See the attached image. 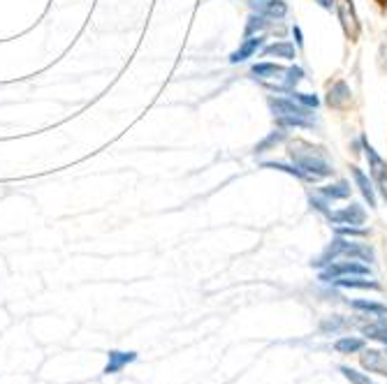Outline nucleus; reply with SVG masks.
Wrapping results in <instances>:
<instances>
[{
  "instance_id": "f257e3e1",
  "label": "nucleus",
  "mask_w": 387,
  "mask_h": 384,
  "mask_svg": "<svg viewBox=\"0 0 387 384\" xmlns=\"http://www.w3.org/2000/svg\"><path fill=\"white\" fill-rule=\"evenodd\" d=\"M290 160L292 165L297 167L299 179L315 183L320 179H327V176L334 174V167L327 160V153L318 146H313L309 141H295L290 143Z\"/></svg>"
},
{
  "instance_id": "f03ea898",
  "label": "nucleus",
  "mask_w": 387,
  "mask_h": 384,
  "mask_svg": "<svg viewBox=\"0 0 387 384\" xmlns=\"http://www.w3.org/2000/svg\"><path fill=\"white\" fill-rule=\"evenodd\" d=\"M338 257H350V260H360V262H376V252L374 248H371L369 243H357V241H348V238L338 236L334 238L325 250H322V255L315 262H311V267L315 269H325L327 264L336 262Z\"/></svg>"
},
{
  "instance_id": "7ed1b4c3",
  "label": "nucleus",
  "mask_w": 387,
  "mask_h": 384,
  "mask_svg": "<svg viewBox=\"0 0 387 384\" xmlns=\"http://www.w3.org/2000/svg\"><path fill=\"white\" fill-rule=\"evenodd\" d=\"M269 107L274 111L276 123L281 127H311V109L299 105L292 98H269Z\"/></svg>"
},
{
  "instance_id": "20e7f679",
  "label": "nucleus",
  "mask_w": 387,
  "mask_h": 384,
  "mask_svg": "<svg viewBox=\"0 0 387 384\" xmlns=\"http://www.w3.org/2000/svg\"><path fill=\"white\" fill-rule=\"evenodd\" d=\"M345 276H371V269L367 264H362L360 260H348V262H331L325 269L320 271V280L322 283H331L336 278H345Z\"/></svg>"
},
{
  "instance_id": "39448f33",
  "label": "nucleus",
  "mask_w": 387,
  "mask_h": 384,
  "mask_svg": "<svg viewBox=\"0 0 387 384\" xmlns=\"http://www.w3.org/2000/svg\"><path fill=\"white\" fill-rule=\"evenodd\" d=\"M325 218L334 227H343V225L360 227V225H364V222H367V211H364V206H362V204H350V206H345V209H341V211H327Z\"/></svg>"
},
{
  "instance_id": "423d86ee",
  "label": "nucleus",
  "mask_w": 387,
  "mask_h": 384,
  "mask_svg": "<svg viewBox=\"0 0 387 384\" xmlns=\"http://www.w3.org/2000/svg\"><path fill=\"white\" fill-rule=\"evenodd\" d=\"M364 155H367V162H369V174L374 183L378 186V190L383 192V197L387 199V162L378 155V151L371 146V143L364 139Z\"/></svg>"
},
{
  "instance_id": "0eeeda50",
  "label": "nucleus",
  "mask_w": 387,
  "mask_h": 384,
  "mask_svg": "<svg viewBox=\"0 0 387 384\" xmlns=\"http://www.w3.org/2000/svg\"><path fill=\"white\" fill-rule=\"evenodd\" d=\"M336 12H338V21H341L345 37L357 39V35H360V19H357V12H355L353 0H338Z\"/></svg>"
},
{
  "instance_id": "6e6552de",
  "label": "nucleus",
  "mask_w": 387,
  "mask_h": 384,
  "mask_svg": "<svg viewBox=\"0 0 387 384\" xmlns=\"http://www.w3.org/2000/svg\"><path fill=\"white\" fill-rule=\"evenodd\" d=\"M360 364L367 373H376L387 378V350H362Z\"/></svg>"
},
{
  "instance_id": "1a4fd4ad",
  "label": "nucleus",
  "mask_w": 387,
  "mask_h": 384,
  "mask_svg": "<svg viewBox=\"0 0 387 384\" xmlns=\"http://www.w3.org/2000/svg\"><path fill=\"white\" fill-rule=\"evenodd\" d=\"M262 44H265V37L262 35H250V37H246L239 44V49L230 53V63H243V60L253 58V56H255L260 49H262Z\"/></svg>"
},
{
  "instance_id": "9d476101",
  "label": "nucleus",
  "mask_w": 387,
  "mask_h": 384,
  "mask_svg": "<svg viewBox=\"0 0 387 384\" xmlns=\"http://www.w3.org/2000/svg\"><path fill=\"white\" fill-rule=\"evenodd\" d=\"M353 102V93L345 82H336L334 86H329L327 93V105L331 109H345Z\"/></svg>"
},
{
  "instance_id": "9b49d317",
  "label": "nucleus",
  "mask_w": 387,
  "mask_h": 384,
  "mask_svg": "<svg viewBox=\"0 0 387 384\" xmlns=\"http://www.w3.org/2000/svg\"><path fill=\"white\" fill-rule=\"evenodd\" d=\"M258 14L269 19H283L288 14V3L286 0H250Z\"/></svg>"
},
{
  "instance_id": "f8f14e48",
  "label": "nucleus",
  "mask_w": 387,
  "mask_h": 384,
  "mask_svg": "<svg viewBox=\"0 0 387 384\" xmlns=\"http://www.w3.org/2000/svg\"><path fill=\"white\" fill-rule=\"evenodd\" d=\"M137 361V352H109L107 354V366H105V375H116L121 373L125 366Z\"/></svg>"
},
{
  "instance_id": "ddd939ff",
  "label": "nucleus",
  "mask_w": 387,
  "mask_h": 384,
  "mask_svg": "<svg viewBox=\"0 0 387 384\" xmlns=\"http://www.w3.org/2000/svg\"><path fill=\"white\" fill-rule=\"evenodd\" d=\"M331 285L343 287V290H381L376 280H369V276H345L331 280Z\"/></svg>"
},
{
  "instance_id": "4468645a",
  "label": "nucleus",
  "mask_w": 387,
  "mask_h": 384,
  "mask_svg": "<svg viewBox=\"0 0 387 384\" xmlns=\"http://www.w3.org/2000/svg\"><path fill=\"white\" fill-rule=\"evenodd\" d=\"M350 174L355 179V186H357L360 192H362V197L367 199L371 209H376V190H374V183L369 181V176L362 172L360 167H350Z\"/></svg>"
},
{
  "instance_id": "2eb2a0df",
  "label": "nucleus",
  "mask_w": 387,
  "mask_h": 384,
  "mask_svg": "<svg viewBox=\"0 0 387 384\" xmlns=\"http://www.w3.org/2000/svg\"><path fill=\"white\" fill-rule=\"evenodd\" d=\"M360 329L369 340H378L387 347V319L385 317H378V319H374V322L360 324Z\"/></svg>"
},
{
  "instance_id": "dca6fc26",
  "label": "nucleus",
  "mask_w": 387,
  "mask_h": 384,
  "mask_svg": "<svg viewBox=\"0 0 387 384\" xmlns=\"http://www.w3.org/2000/svg\"><path fill=\"white\" fill-rule=\"evenodd\" d=\"M262 53L265 56H276V58H283V60H295L297 49H295V44L288 42V39H281V42L267 44L262 49Z\"/></svg>"
},
{
  "instance_id": "f3484780",
  "label": "nucleus",
  "mask_w": 387,
  "mask_h": 384,
  "mask_svg": "<svg viewBox=\"0 0 387 384\" xmlns=\"http://www.w3.org/2000/svg\"><path fill=\"white\" fill-rule=\"evenodd\" d=\"M250 75L255 79L269 82V79H281L283 75H286V70H283L279 63H258V65L250 68Z\"/></svg>"
},
{
  "instance_id": "a211bd4d",
  "label": "nucleus",
  "mask_w": 387,
  "mask_h": 384,
  "mask_svg": "<svg viewBox=\"0 0 387 384\" xmlns=\"http://www.w3.org/2000/svg\"><path fill=\"white\" fill-rule=\"evenodd\" d=\"M334 350L338 354H360L364 350V340L355 338V335H341L338 340H334Z\"/></svg>"
},
{
  "instance_id": "6ab92c4d",
  "label": "nucleus",
  "mask_w": 387,
  "mask_h": 384,
  "mask_svg": "<svg viewBox=\"0 0 387 384\" xmlns=\"http://www.w3.org/2000/svg\"><path fill=\"white\" fill-rule=\"evenodd\" d=\"M320 197H325L327 202L331 199H348L350 197V186L345 181H336V183H331V186H325V188H320Z\"/></svg>"
},
{
  "instance_id": "aec40b11",
  "label": "nucleus",
  "mask_w": 387,
  "mask_h": 384,
  "mask_svg": "<svg viewBox=\"0 0 387 384\" xmlns=\"http://www.w3.org/2000/svg\"><path fill=\"white\" fill-rule=\"evenodd\" d=\"M350 308L353 310H362V313H369L374 317H385L387 315V306H385V303H378V301L357 299V301H350Z\"/></svg>"
},
{
  "instance_id": "412c9836",
  "label": "nucleus",
  "mask_w": 387,
  "mask_h": 384,
  "mask_svg": "<svg viewBox=\"0 0 387 384\" xmlns=\"http://www.w3.org/2000/svg\"><path fill=\"white\" fill-rule=\"evenodd\" d=\"M304 79V70L299 68V65H295V68H290V70H286V75H283V84L276 88V91H286V93H290V91H295V86L302 82Z\"/></svg>"
},
{
  "instance_id": "4be33fe9",
  "label": "nucleus",
  "mask_w": 387,
  "mask_h": 384,
  "mask_svg": "<svg viewBox=\"0 0 387 384\" xmlns=\"http://www.w3.org/2000/svg\"><path fill=\"white\" fill-rule=\"evenodd\" d=\"M345 326H348V322H345L341 315H329L320 322V331L322 333H336V331L345 329Z\"/></svg>"
},
{
  "instance_id": "5701e85b",
  "label": "nucleus",
  "mask_w": 387,
  "mask_h": 384,
  "mask_svg": "<svg viewBox=\"0 0 387 384\" xmlns=\"http://www.w3.org/2000/svg\"><path fill=\"white\" fill-rule=\"evenodd\" d=\"M338 373H341L343 378L348 380L350 384H371V380H369L367 373L355 371V368H350V366H338Z\"/></svg>"
},
{
  "instance_id": "b1692460",
  "label": "nucleus",
  "mask_w": 387,
  "mask_h": 384,
  "mask_svg": "<svg viewBox=\"0 0 387 384\" xmlns=\"http://www.w3.org/2000/svg\"><path fill=\"white\" fill-rule=\"evenodd\" d=\"M267 28V21L262 14H250L248 17V26L246 30H243V35L250 37V35H258V33H262V30Z\"/></svg>"
},
{
  "instance_id": "393cba45",
  "label": "nucleus",
  "mask_w": 387,
  "mask_h": 384,
  "mask_svg": "<svg viewBox=\"0 0 387 384\" xmlns=\"http://www.w3.org/2000/svg\"><path fill=\"white\" fill-rule=\"evenodd\" d=\"M290 98L295 100V102H299V105L309 107V109H315V107L320 105V100L315 98V95H311V93H299V91H290Z\"/></svg>"
},
{
  "instance_id": "a878e982",
  "label": "nucleus",
  "mask_w": 387,
  "mask_h": 384,
  "mask_svg": "<svg viewBox=\"0 0 387 384\" xmlns=\"http://www.w3.org/2000/svg\"><path fill=\"white\" fill-rule=\"evenodd\" d=\"M283 139H286V132H283V130H276V132H272L269 137H267L262 143H258V146H255V153H265V151H269L272 146H276V143L283 141Z\"/></svg>"
},
{
  "instance_id": "bb28decb",
  "label": "nucleus",
  "mask_w": 387,
  "mask_h": 384,
  "mask_svg": "<svg viewBox=\"0 0 387 384\" xmlns=\"http://www.w3.org/2000/svg\"><path fill=\"white\" fill-rule=\"evenodd\" d=\"M292 35H295V42H297V46H304L302 28H299V26H292Z\"/></svg>"
},
{
  "instance_id": "cd10ccee",
  "label": "nucleus",
  "mask_w": 387,
  "mask_h": 384,
  "mask_svg": "<svg viewBox=\"0 0 387 384\" xmlns=\"http://www.w3.org/2000/svg\"><path fill=\"white\" fill-rule=\"evenodd\" d=\"M315 3H318L320 7H325V10H331V7H334L336 3L334 0H315Z\"/></svg>"
}]
</instances>
